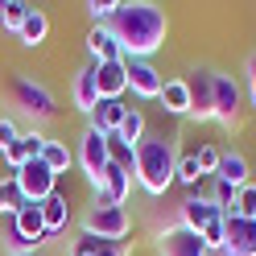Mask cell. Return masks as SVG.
<instances>
[{
    "instance_id": "6da1fadb",
    "label": "cell",
    "mask_w": 256,
    "mask_h": 256,
    "mask_svg": "<svg viewBox=\"0 0 256 256\" xmlns=\"http://www.w3.org/2000/svg\"><path fill=\"white\" fill-rule=\"evenodd\" d=\"M108 29L116 34L120 50H124V62L128 58H153L166 46L170 17H166L162 4H153V0H120V8H116V17L108 21Z\"/></svg>"
},
{
    "instance_id": "7a4b0ae2",
    "label": "cell",
    "mask_w": 256,
    "mask_h": 256,
    "mask_svg": "<svg viewBox=\"0 0 256 256\" xmlns=\"http://www.w3.org/2000/svg\"><path fill=\"white\" fill-rule=\"evenodd\" d=\"M174 174H178V153H174V140L170 136H145L136 145V170L132 178L145 194L162 198L166 190L174 186Z\"/></svg>"
},
{
    "instance_id": "3957f363",
    "label": "cell",
    "mask_w": 256,
    "mask_h": 256,
    "mask_svg": "<svg viewBox=\"0 0 256 256\" xmlns=\"http://www.w3.org/2000/svg\"><path fill=\"white\" fill-rule=\"evenodd\" d=\"M223 219H228V215H223L206 194H190V198H182V206H178V223L190 228V232H198L202 244L211 248V252L223 248Z\"/></svg>"
},
{
    "instance_id": "277c9868",
    "label": "cell",
    "mask_w": 256,
    "mask_h": 256,
    "mask_svg": "<svg viewBox=\"0 0 256 256\" xmlns=\"http://www.w3.org/2000/svg\"><path fill=\"white\" fill-rule=\"evenodd\" d=\"M8 100H12V108H17L21 116H29L34 124L54 120V95L46 91L38 78H29V74H12L8 78Z\"/></svg>"
},
{
    "instance_id": "5b68a950",
    "label": "cell",
    "mask_w": 256,
    "mask_h": 256,
    "mask_svg": "<svg viewBox=\"0 0 256 256\" xmlns=\"http://www.w3.org/2000/svg\"><path fill=\"white\" fill-rule=\"evenodd\" d=\"M132 232V215L124 206H112V202H100L95 198L83 215V236H95V240H124Z\"/></svg>"
},
{
    "instance_id": "8992f818",
    "label": "cell",
    "mask_w": 256,
    "mask_h": 256,
    "mask_svg": "<svg viewBox=\"0 0 256 256\" xmlns=\"http://www.w3.org/2000/svg\"><path fill=\"white\" fill-rule=\"evenodd\" d=\"M211 120H219L223 128H240V120H244V87H240L232 74H223V70H215V108H211Z\"/></svg>"
},
{
    "instance_id": "52a82bcc",
    "label": "cell",
    "mask_w": 256,
    "mask_h": 256,
    "mask_svg": "<svg viewBox=\"0 0 256 256\" xmlns=\"http://www.w3.org/2000/svg\"><path fill=\"white\" fill-rule=\"evenodd\" d=\"M74 162L83 166V174H87L91 190L100 194L104 170L112 166V157H108V136H104V132H95V128H83V136H78V157H74Z\"/></svg>"
},
{
    "instance_id": "ba28073f",
    "label": "cell",
    "mask_w": 256,
    "mask_h": 256,
    "mask_svg": "<svg viewBox=\"0 0 256 256\" xmlns=\"http://www.w3.org/2000/svg\"><path fill=\"white\" fill-rule=\"evenodd\" d=\"M12 178H17V186H21V194H25V202H46L58 190V174L50 170L38 157V162H25L17 174H12Z\"/></svg>"
},
{
    "instance_id": "9c48e42d",
    "label": "cell",
    "mask_w": 256,
    "mask_h": 256,
    "mask_svg": "<svg viewBox=\"0 0 256 256\" xmlns=\"http://www.w3.org/2000/svg\"><path fill=\"white\" fill-rule=\"evenodd\" d=\"M219 256H256V219L228 215L223 219V248Z\"/></svg>"
},
{
    "instance_id": "30bf717a",
    "label": "cell",
    "mask_w": 256,
    "mask_h": 256,
    "mask_svg": "<svg viewBox=\"0 0 256 256\" xmlns=\"http://www.w3.org/2000/svg\"><path fill=\"white\" fill-rule=\"evenodd\" d=\"M186 78V91H190V116L194 120H211V108H215V70L211 66H194Z\"/></svg>"
},
{
    "instance_id": "8fae6325",
    "label": "cell",
    "mask_w": 256,
    "mask_h": 256,
    "mask_svg": "<svg viewBox=\"0 0 256 256\" xmlns=\"http://www.w3.org/2000/svg\"><path fill=\"white\" fill-rule=\"evenodd\" d=\"M157 256H211V248L202 244L198 232L182 228V223H174L157 236Z\"/></svg>"
},
{
    "instance_id": "7c38bea8",
    "label": "cell",
    "mask_w": 256,
    "mask_h": 256,
    "mask_svg": "<svg viewBox=\"0 0 256 256\" xmlns=\"http://www.w3.org/2000/svg\"><path fill=\"white\" fill-rule=\"evenodd\" d=\"M128 91L136 100H162V87H166V74L153 66L149 58H128Z\"/></svg>"
},
{
    "instance_id": "4fadbf2b",
    "label": "cell",
    "mask_w": 256,
    "mask_h": 256,
    "mask_svg": "<svg viewBox=\"0 0 256 256\" xmlns=\"http://www.w3.org/2000/svg\"><path fill=\"white\" fill-rule=\"evenodd\" d=\"M12 232L21 236V244L29 252H38L46 240H50V236H46V219H42V202H25L21 211L12 215Z\"/></svg>"
},
{
    "instance_id": "5bb4252c",
    "label": "cell",
    "mask_w": 256,
    "mask_h": 256,
    "mask_svg": "<svg viewBox=\"0 0 256 256\" xmlns=\"http://www.w3.org/2000/svg\"><path fill=\"white\" fill-rule=\"evenodd\" d=\"M91 74H95L100 100H124L128 95V66L124 62H91Z\"/></svg>"
},
{
    "instance_id": "9a60e30c",
    "label": "cell",
    "mask_w": 256,
    "mask_h": 256,
    "mask_svg": "<svg viewBox=\"0 0 256 256\" xmlns=\"http://www.w3.org/2000/svg\"><path fill=\"white\" fill-rule=\"evenodd\" d=\"M132 170H124V166H108L104 170V182H100V202H112V206H124L128 194H132Z\"/></svg>"
},
{
    "instance_id": "2e32d148",
    "label": "cell",
    "mask_w": 256,
    "mask_h": 256,
    "mask_svg": "<svg viewBox=\"0 0 256 256\" xmlns=\"http://www.w3.org/2000/svg\"><path fill=\"white\" fill-rule=\"evenodd\" d=\"M124 116H128V104L124 100H100L95 104V112L87 116V128H95V132H120V124H124Z\"/></svg>"
},
{
    "instance_id": "e0dca14e",
    "label": "cell",
    "mask_w": 256,
    "mask_h": 256,
    "mask_svg": "<svg viewBox=\"0 0 256 256\" xmlns=\"http://www.w3.org/2000/svg\"><path fill=\"white\" fill-rule=\"evenodd\" d=\"M87 54H91V62H124V50H120V42H116V34L108 25H91Z\"/></svg>"
},
{
    "instance_id": "ac0fdd59",
    "label": "cell",
    "mask_w": 256,
    "mask_h": 256,
    "mask_svg": "<svg viewBox=\"0 0 256 256\" xmlns=\"http://www.w3.org/2000/svg\"><path fill=\"white\" fill-rule=\"evenodd\" d=\"M70 100H74V108L83 112V116H91V112H95V104H100V91H95V74H91V66L74 70V83H70Z\"/></svg>"
},
{
    "instance_id": "d6986e66",
    "label": "cell",
    "mask_w": 256,
    "mask_h": 256,
    "mask_svg": "<svg viewBox=\"0 0 256 256\" xmlns=\"http://www.w3.org/2000/svg\"><path fill=\"white\" fill-rule=\"evenodd\" d=\"M42 149H46V136H42V132H21V140L4 153V162L12 166V174H17L25 162H38V157H42Z\"/></svg>"
},
{
    "instance_id": "ffe728a7",
    "label": "cell",
    "mask_w": 256,
    "mask_h": 256,
    "mask_svg": "<svg viewBox=\"0 0 256 256\" xmlns=\"http://www.w3.org/2000/svg\"><path fill=\"white\" fill-rule=\"evenodd\" d=\"M42 219H46V236H58V232H66V223H70V206H66V194H54L42 202Z\"/></svg>"
},
{
    "instance_id": "44dd1931",
    "label": "cell",
    "mask_w": 256,
    "mask_h": 256,
    "mask_svg": "<svg viewBox=\"0 0 256 256\" xmlns=\"http://www.w3.org/2000/svg\"><path fill=\"white\" fill-rule=\"evenodd\" d=\"M215 178L219 182H228V186H248V157L244 153H223L219 157V170H215Z\"/></svg>"
},
{
    "instance_id": "7402d4cb",
    "label": "cell",
    "mask_w": 256,
    "mask_h": 256,
    "mask_svg": "<svg viewBox=\"0 0 256 256\" xmlns=\"http://www.w3.org/2000/svg\"><path fill=\"white\" fill-rule=\"evenodd\" d=\"M162 108L170 116H190V91H186V78H170L162 87Z\"/></svg>"
},
{
    "instance_id": "603a6c76",
    "label": "cell",
    "mask_w": 256,
    "mask_h": 256,
    "mask_svg": "<svg viewBox=\"0 0 256 256\" xmlns=\"http://www.w3.org/2000/svg\"><path fill=\"white\" fill-rule=\"evenodd\" d=\"M46 34H50V17H46L42 8H29V17H25V25H21V46H29V50H34V46H42L46 42Z\"/></svg>"
},
{
    "instance_id": "cb8c5ba5",
    "label": "cell",
    "mask_w": 256,
    "mask_h": 256,
    "mask_svg": "<svg viewBox=\"0 0 256 256\" xmlns=\"http://www.w3.org/2000/svg\"><path fill=\"white\" fill-rule=\"evenodd\" d=\"M29 8L34 4H25V0H0V29H8V34H21V25L29 17Z\"/></svg>"
},
{
    "instance_id": "d4e9b609",
    "label": "cell",
    "mask_w": 256,
    "mask_h": 256,
    "mask_svg": "<svg viewBox=\"0 0 256 256\" xmlns=\"http://www.w3.org/2000/svg\"><path fill=\"white\" fill-rule=\"evenodd\" d=\"M145 128H149V120H145V112H140V108H128V116H124V124H120V140H128V145L136 149L140 140L149 136Z\"/></svg>"
},
{
    "instance_id": "484cf974",
    "label": "cell",
    "mask_w": 256,
    "mask_h": 256,
    "mask_svg": "<svg viewBox=\"0 0 256 256\" xmlns=\"http://www.w3.org/2000/svg\"><path fill=\"white\" fill-rule=\"evenodd\" d=\"M21 206H25L21 186H17V178H12V174H4V178H0V215H17Z\"/></svg>"
},
{
    "instance_id": "4316f807",
    "label": "cell",
    "mask_w": 256,
    "mask_h": 256,
    "mask_svg": "<svg viewBox=\"0 0 256 256\" xmlns=\"http://www.w3.org/2000/svg\"><path fill=\"white\" fill-rule=\"evenodd\" d=\"M42 162L50 166L54 174H66L70 166H74V153L62 145V140H46V149H42Z\"/></svg>"
},
{
    "instance_id": "83f0119b",
    "label": "cell",
    "mask_w": 256,
    "mask_h": 256,
    "mask_svg": "<svg viewBox=\"0 0 256 256\" xmlns=\"http://www.w3.org/2000/svg\"><path fill=\"white\" fill-rule=\"evenodd\" d=\"M108 157H112V166L136 170V149L128 145V140H120V132H108Z\"/></svg>"
},
{
    "instance_id": "f1b7e54d",
    "label": "cell",
    "mask_w": 256,
    "mask_h": 256,
    "mask_svg": "<svg viewBox=\"0 0 256 256\" xmlns=\"http://www.w3.org/2000/svg\"><path fill=\"white\" fill-rule=\"evenodd\" d=\"M174 182H182V186H190V190L202 182V170H198V157H194V153L178 157V174H174Z\"/></svg>"
},
{
    "instance_id": "f546056e",
    "label": "cell",
    "mask_w": 256,
    "mask_h": 256,
    "mask_svg": "<svg viewBox=\"0 0 256 256\" xmlns=\"http://www.w3.org/2000/svg\"><path fill=\"white\" fill-rule=\"evenodd\" d=\"M87 17H91V25H108L112 17H116V8H120V0H87Z\"/></svg>"
},
{
    "instance_id": "4dcf8cb0",
    "label": "cell",
    "mask_w": 256,
    "mask_h": 256,
    "mask_svg": "<svg viewBox=\"0 0 256 256\" xmlns=\"http://www.w3.org/2000/svg\"><path fill=\"white\" fill-rule=\"evenodd\" d=\"M232 215H244V219H256V182L240 186L236 190V211Z\"/></svg>"
},
{
    "instance_id": "1f68e13d",
    "label": "cell",
    "mask_w": 256,
    "mask_h": 256,
    "mask_svg": "<svg viewBox=\"0 0 256 256\" xmlns=\"http://www.w3.org/2000/svg\"><path fill=\"white\" fill-rule=\"evenodd\" d=\"M194 157H198V170H202V178H215V170H219V157H223V153H219L215 145H202Z\"/></svg>"
},
{
    "instance_id": "d6a6232c",
    "label": "cell",
    "mask_w": 256,
    "mask_h": 256,
    "mask_svg": "<svg viewBox=\"0 0 256 256\" xmlns=\"http://www.w3.org/2000/svg\"><path fill=\"white\" fill-rule=\"evenodd\" d=\"M17 140H21V128L12 124L8 116H0V153H8L12 145H17Z\"/></svg>"
},
{
    "instance_id": "836d02e7",
    "label": "cell",
    "mask_w": 256,
    "mask_h": 256,
    "mask_svg": "<svg viewBox=\"0 0 256 256\" xmlns=\"http://www.w3.org/2000/svg\"><path fill=\"white\" fill-rule=\"evenodd\" d=\"M95 256H128L124 240H95Z\"/></svg>"
},
{
    "instance_id": "e575fe53",
    "label": "cell",
    "mask_w": 256,
    "mask_h": 256,
    "mask_svg": "<svg viewBox=\"0 0 256 256\" xmlns=\"http://www.w3.org/2000/svg\"><path fill=\"white\" fill-rule=\"evenodd\" d=\"M244 78H248V100L256 108V54H248V66H244Z\"/></svg>"
},
{
    "instance_id": "d590c367",
    "label": "cell",
    "mask_w": 256,
    "mask_h": 256,
    "mask_svg": "<svg viewBox=\"0 0 256 256\" xmlns=\"http://www.w3.org/2000/svg\"><path fill=\"white\" fill-rule=\"evenodd\" d=\"M21 256H42V252H21Z\"/></svg>"
}]
</instances>
